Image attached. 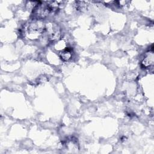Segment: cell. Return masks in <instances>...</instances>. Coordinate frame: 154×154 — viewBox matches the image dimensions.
Returning a JSON list of instances; mask_svg holds the SVG:
<instances>
[{"instance_id":"obj_1","label":"cell","mask_w":154,"mask_h":154,"mask_svg":"<svg viewBox=\"0 0 154 154\" xmlns=\"http://www.w3.org/2000/svg\"><path fill=\"white\" fill-rule=\"evenodd\" d=\"M46 30L45 25L41 20V19H36L35 21L31 22L28 28V31L29 34H41Z\"/></svg>"},{"instance_id":"obj_2","label":"cell","mask_w":154,"mask_h":154,"mask_svg":"<svg viewBox=\"0 0 154 154\" xmlns=\"http://www.w3.org/2000/svg\"><path fill=\"white\" fill-rule=\"evenodd\" d=\"M142 65L145 67H147L149 66H152L153 64V49L151 51L147 52L142 61L141 63Z\"/></svg>"},{"instance_id":"obj_3","label":"cell","mask_w":154,"mask_h":154,"mask_svg":"<svg viewBox=\"0 0 154 154\" xmlns=\"http://www.w3.org/2000/svg\"><path fill=\"white\" fill-rule=\"evenodd\" d=\"M71 49L69 48H66L63 51L61 52L60 54V57L63 61H67L69 60L72 57V53H71Z\"/></svg>"},{"instance_id":"obj_4","label":"cell","mask_w":154,"mask_h":154,"mask_svg":"<svg viewBox=\"0 0 154 154\" xmlns=\"http://www.w3.org/2000/svg\"><path fill=\"white\" fill-rule=\"evenodd\" d=\"M61 37V34L59 30H55L53 31L49 36V40L51 42H55L60 39Z\"/></svg>"},{"instance_id":"obj_5","label":"cell","mask_w":154,"mask_h":154,"mask_svg":"<svg viewBox=\"0 0 154 154\" xmlns=\"http://www.w3.org/2000/svg\"><path fill=\"white\" fill-rule=\"evenodd\" d=\"M48 79V77L45 75H42L41 76H40L39 77H38V78L36 80V82L37 84H40V83H43V82H45L46 81H47Z\"/></svg>"}]
</instances>
